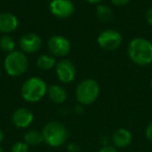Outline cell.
Masks as SVG:
<instances>
[{"mask_svg":"<svg viewBox=\"0 0 152 152\" xmlns=\"http://www.w3.org/2000/svg\"><path fill=\"white\" fill-rule=\"evenodd\" d=\"M43 44V40L36 32H27L19 40L20 50L25 54H32L38 52Z\"/></svg>","mask_w":152,"mask_h":152,"instance_id":"9c48e42d","label":"cell"},{"mask_svg":"<svg viewBox=\"0 0 152 152\" xmlns=\"http://www.w3.org/2000/svg\"><path fill=\"white\" fill-rule=\"evenodd\" d=\"M34 121V114L26 107H19L12 115V123L18 128H27Z\"/></svg>","mask_w":152,"mask_h":152,"instance_id":"8fae6325","label":"cell"},{"mask_svg":"<svg viewBox=\"0 0 152 152\" xmlns=\"http://www.w3.org/2000/svg\"><path fill=\"white\" fill-rule=\"evenodd\" d=\"M96 16L102 22H108L113 18V11L106 4H98L96 7Z\"/></svg>","mask_w":152,"mask_h":152,"instance_id":"ac0fdd59","label":"cell"},{"mask_svg":"<svg viewBox=\"0 0 152 152\" xmlns=\"http://www.w3.org/2000/svg\"><path fill=\"white\" fill-rule=\"evenodd\" d=\"M79 150V147L76 144H70L68 146V151L69 152H77Z\"/></svg>","mask_w":152,"mask_h":152,"instance_id":"cb8c5ba5","label":"cell"},{"mask_svg":"<svg viewBox=\"0 0 152 152\" xmlns=\"http://www.w3.org/2000/svg\"><path fill=\"white\" fill-rule=\"evenodd\" d=\"M150 86H151V88H152V78H151V81H150Z\"/></svg>","mask_w":152,"mask_h":152,"instance_id":"83f0119b","label":"cell"},{"mask_svg":"<svg viewBox=\"0 0 152 152\" xmlns=\"http://www.w3.org/2000/svg\"><path fill=\"white\" fill-rule=\"evenodd\" d=\"M19 26V20L12 13L0 14V32L3 34H10L14 32Z\"/></svg>","mask_w":152,"mask_h":152,"instance_id":"7c38bea8","label":"cell"},{"mask_svg":"<svg viewBox=\"0 0 152 152\" xmlns=\"http://www.w3.org/2000/svg\"><path fill=\"white\" fill-rule=\"evenodd\" d=\"M47 91H48V86L46 81L41 77L34 76L24 81L20 93H21V97L26 102L36 103L43 99V97L47 94Z\"/></svg>","mask_w":152,"mask_h":152,"instance_id":"7a4b0ae2","label":"cell"},{"mask_svg":"<svg viewBox=\"0 0 152 152\" xmlns=\"http://www.w3.org/2000/svg\"><path fill=\"white\" fill-rule=\"evenodd\" d=\"M56 63L57 61L55 59V57L51 54H47V53L41 54L38 57V59H37V66H38V68H40L41 70H44V71L55 68Z\"/></svg>","mask_w":152,"mask_h":152,"instance_id":"9a60e30c","label":"cell"},{"mask_svg":"<svg viewBox=\"0 0 152 152\" xmlns=\"http://www.w3.org/2000/svg\"><path fill=\"white\" fill-rule=\"evenodd\" d=\"M151 152H152V151H151Z\"/></svg>","mask_w":152,"mask_h":152,"instance_id":"f546056e","label":"cell"},{"mask_svg":"<svg viewBox=\"0 0 152 152\" xmlns=\"http://www.w3.org/2000/svg\"><path fill=\"white\" fill-rule=\"evenodd\" d=\"M16 42L13 38H12L10 34H3V36L0 37V49L7 53L13 52L16 50Z\"/></svg>","mask_w":152,"mask_h":152,"instance_id":"e0dca14e","label":"cell"},{"mask_svg":"<svg viewBox=\"0 0 152 152\" xmlns=\"http://www.w3.org/2000/svg\"><path fill=\"white\" fill-rule=\"evenodd\" d=\"M0 152H3L2 151V148H1V147H0Z\"/></svg>","mask_w":152,"mask_h":152,"instance_id":"f1b7e54d","label":"cell"},{"mask_svg":"<svg viewBox=\"0 0 152 152\" xmlns=\"http://www.w3.org/2000/svg\"><path fill=\"white\" fill-rule=\"evenodd\" d=\"M47 47L51 55L54 57H65L71 50V44L66 37L55 34L49 39Z\"/></svg>","mask_w":152,"mask_h":152,"instance_id":"52a82bcc","label":"cell"},{"mask_svg":"<svg viewBox=\"0 0 152 152\" xmlns=\"http://www.w3.org/2000/svg\"><path fill=\"white\" fill-rule=\"evenodd\" d=\"M28 146H32V147H36V146H39L41 143L44 142V139H43V134L42 132L38 130H28L27 132L24 134V141Z\"/></svg>","mask_w":152,"mask_h":152,"instance_id":"2e32d148","label":"cell"},{"mask_svg":"<svg viewBox=\"0 0 152 152\" xmlns=\"http://www.w3.org/2000/svg\"><path fill=\"white\" fill-rule=\"evenodd\" d=\"M99 47L106 51H114L122 44V36L115 29H105L99 34L97 38Z\"/></svg>","mask_w":152,"mask_h":152,"instance_id":"8992f818","label":"cell"},{"mask_svg":"<svg viewBox=\"0 0 152 152\" xmlns=\"http://www.w3.org/2000/svg\"><path fill=\"white\" fill-rule=\"evenodd\" d=\"M55 73L58 80L64 83H71L76 76V68L71 61L63 58L55 66Z\"/></svg>","mask_w":152,"mask_h":152,"instance_id":"30bf717a","label":"cell"},{"mask_svg":"<svg viewBox=\"0 0 152 152\" xmlns=\"http://www.w3.org/2000/svg\"><path fill=\"white\" fill-rule=\"evenodd\" d=\"M47 94H48L49 99L56 104L64 103L67 99V92L61 86L58 85H51L48 88Z\"/></svg>","mask_w":152,"mask_h":152,"instance_id":"5bb4252c","label":"cell"},{"mask_svg":"<svg viewBox=\"0 0 152 152\" xmlns=\"http://www.w3.org/2000/svg\"><path fill=\"white\" fill-rule=\"evenodd\" d=\"M44 142L50 147H59L64 145L68 137V131L65 125L57 121L47 123L42 130Z\"/></svg>","mask_w":152,"mask_h":152,"instance_id":"277c9868","label":"cell"},{"mask_svg":"<svg viewBox=\"0 0 152 152\" xmlns=\"http://www.w3.org/2000/svg\"><path fill=\"white\" fill-rule=\"evenodd\" d=\"M49 10L54 17L58 19H67L74 14L75 7L71 0H51Z\"/></svg>","mask_w":152,"mask_h":152,"instance_id":"ba28073f","label":"cell"},{"mask_svg":"<svg viewBox=\"0 0 152 152\" xmlns=\"http://www.w3.org/2000/svg\"><path fill=\"white\" fill-rule=\"evenodd\" d=\"M110 1L114 5H117V7H124V5L128 4L131 0H110Z\"/></svg>","mask_w":152,"mask_h":152,"instance_id":"44dd1931","label":"cell"},{"mask_svg":"<svg viewBox=\"0 0 152 152\" xmlns=\"http://www.w3.org/2000/svg\"><path fill=\"white\" fill-rule=\"evenodd\" d=\"M86 2L90 3V4H99L102 0H85Z\"/></svg>","mask_w":152,"mask_h":152,"instance_id":"d4e9b609","label":"cell"},{"mask_svg":"<svg viewBox=\"0 0 152 152\" xmlns=\"http://www.w3.org/2000/svg\"><path fill=\"white\" fill-rule=\"evenodd\" d=\"M132 135L129 130L125 128H119L113 133L112 142L116 148H126L131 144Z\"/></svg>","mask_w":152,"mask_h":152,"instance_id":"4fadbf2b","label":"cell"},{"mask_svg":"<svg viewBox=\"0 0 152 152\" xmlns=\"http://www.w3.org/2000/svg\"><path fill=\"white\" fill-rule=\"evenodd\" d=\"M100 94V87L94 79L87 78L80 81L76 87V99L81 105H90L98 99Z\"/></svg>","mask_w":152,"mask_h":152,"instance_id":"5b68a950","label":"cell"},{"mask_svg":"<svg viewBox=\"0 0 152 152\" xmlns=\"http://www.w3.org/2000/svg\"><path fill=\"white\" fill-rule=\"evenodd\" d=\"M3 137H4V134H3V131L1 130V128H0V143H1V142H2Z\"/></svg>","mask_w":152,"mask_h":152,"instance_id":"4316f807","label":"cell"},{"mask_svg":"<svg viewBox=\"0 0 152 152\" xmlns=\"http://www.w3.org/2000/svg\"><path fill=\"white\" fill-rule=\"evenodd\" d=\"M127 54L137 66H148L152 63V43L144 38H134L129 42Z\"/></svg>","mask_w":152,"mask_h":152,"instance_id":"6da1fadb","label":"cell"},{"mask_svg":"<svg viewBox=\"0 0 152 152\" xmlns=\"http://www.w3.org/2000/svg\"><path fill=\"white\" fill-rule=\"evenodd\" d=\"M145 134H146V137H147L150 142H152V121L147 125V127H146Z\"/></svg>","mask_w":152,"mask_h":152,"instance_id":"ffe728a7","label":"cell"},{"mask_svg":"<svg viewBox=\"0 0 152 152\" xmlns=\"http://www.w3.org/2000/svg\"><path fill=\"white\" fill-rule=\"evenodd\" d=\"M3 68L7 75L12 77H19L27 70L28 58L21 50H15L7 54L3 61Z\"/></svg>","mask_w":152,"mask_h":152,"instance_id":"3957f363","label":"cell"},{"mask_svg":"<svg viewBox=\"0 0 152 152\" xmlns=\"http://www.w3.org/2000/svg\"><path fill=\"white\" fill-rule=\"evenodd\" d=\"M76 110L78 113H81V112H83V105H78V106H76Z\"/></svg>","mask_w":152,"mask_h":152,"instance_id":"484cf974","label":"cell"},{"mask_svg":"<svg viewBox=\"0 0 152 152\" xmlns=\"http://www.w3.org/2000/svg\"><path fill=\"white\" fill-rule=\"evenodd\" d=\"M98 152H119L117 150L116 147H113V146H104Z\"/></svg>","mask_w":152,"mask_h":152,"instance_id":"7402d4cb","label":"cell"},{"mask_svg":"<svg viewBox=\"0 0 152 152\" xmlns=\"http://www.w3.org/2000/svg\"><path fill=\"white\" fill-rule=\"evenodd\" d=\"M145 18H146V21L148 22V24L152 26V7H150V9L148 10L147 12H146Z\"/></svg>","mask_w":152,"mask_h":152,"instance_id":"603a6c76","label":"cell"},{"mask_svg":"<svg viewBox=\"0 0 152 152\" xmlns=\"http://www.w3.org/2000/svg\"><path fill=\"white\" fill-rule=\"evenodd\" d=\"M11 152H28V145L25 142H16L12 146Z\"/></svg>","mask_w":152,"mask_h":152,"instance_id":"d6986e66","label":"cell"}]
</instances>
